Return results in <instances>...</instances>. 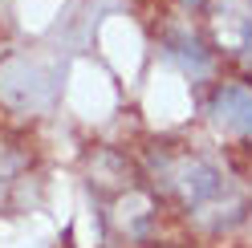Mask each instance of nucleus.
<instances>
[{"mask_svg": "<svg viewBox=\"0 0 252 248\" xmlns=\"http://www.w3.org/2000/svg\"><path fill=\"white\" fill-rule=\"evenodd\" d=\"M12 175H17V159H12V155L0 147V195L8 191V183H12Z\"/></svg>", "mask_w": 252, "mask_h": 248, "instance_id": "20e7f679", "label": "nucleus"}, {"mask_svg": "<svg viewBox=\"0 0 252 248\" xmlns=\"http://www.w3.org/2000/svg\"><path fill=\"white\" fill-rule=\"evenodd\" d=\"M203 17L220 49H252V0H203Z\"/></svg>", "mask_w": 252, "mask_h": 248, "instance_id": "f03ea898", "label": "nucleus"}, {"mask_svg": "<svg viewBox=\"0 0 252 248\" xmlns=\"http://www.w3.org/2000/svg\"><path fill=\"white\" fill-rule=\"evenodd\" d=\"M159 183L195 216L199 224H208V212H216L228 199V183L208 159L199 155H167L159 163Z\"/></svg>", "mask_w": 252, "mask_h": 248, "instance_id": "f257e3e1", "label": "nucleus"}, {"mask_svg": "<svg viewBox=\"0 0 252 248\" xmlns=\"http://www.w3.org/2000/svg\"><path fill=\"white\" fill-rule=\"evenodd\" d=\"M212 122L228 134H252V90L248 86H220L212 98Z\"/></svg>", "mask_w": 252, "mask_h": 248, "instance_id": "7ed1b4c3", "label": "nucleus"}]
</instances>
